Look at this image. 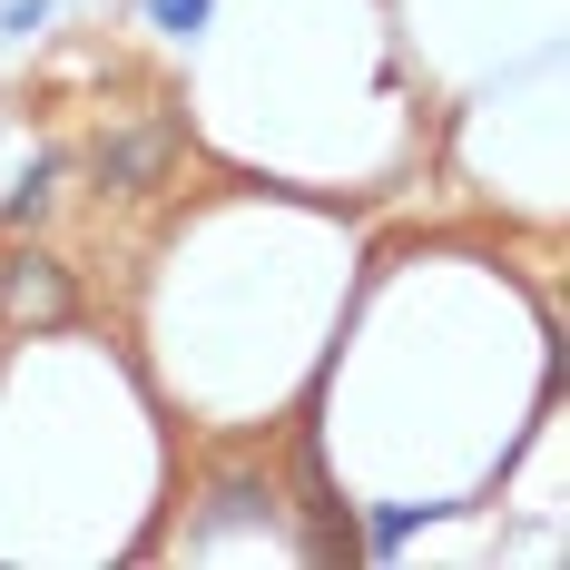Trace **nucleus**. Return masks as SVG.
<instances>
[{
	"label": "nucleus",
	"instance_id": "obj_1",
	"mask_svg": "<svg viewBox=\"0 0 570 570\" xmlns=\"http://www.w3.org/2000/svg\"><path fill=\"white\" fill-rule=\"evenodd\" d=\"M69 315H79V285H69L59 256L30 246V256H10V266H0V325H10V335H59Z\"/></svg>",
	"mask_w": 570,
	"mask_h": 570
},
{
	"label": "nucleus",
	"instance_id": "obj_2",
	"mask_svg": "<svg viewBox=\"0 0 570 570\" xmlns=\"http://www.w3.org/2000/svg\"><path fill=\"white\" fill-rule=\"evenodd\" d=\"M207 10H217V0H138V20H148L158 40H197V30H207Z\"/></svg>",
	"mask_w": 570,
	"mask_h": 570
},
{
	"label": "nucleus",
	"instance_id": "obj_3",
	"mask_svg": "<svg viewBox=\"0 0 570 570\" xmlns=\"http://www.w3.org/2000/svg\"><path fill=\"white\" fill-rule=\"evenodd\" d=\"M50 158H30V168H20V187H10V197H0V217H10V227H30V217H40V207H50Z\"/></svg>",
	"mask_w": 570,
	"mask_h": 570
},
{
	"label": "nucleus",
	"instance_id": "obj_4",
	"mask_svg": "<svg viewBox=\"0 0 570 570\" xmlns=\"http://www.w3.org/2000/svg\"><path fill=\"white\" fill-rule=\"evenodd\" d=\"M413 531H423V502H384V512L364 521V541H374V551H403Z\"/></svg>",
	"mask_w": 570,
	"mask_h": 570
},
{
	"label": "nucleus",
	"instance_id": "obj_5",
	"mask_svg": "<svg viewBox=\"0 0 570 570\" xmlns=\"http://www.w3.org/2000/svg\"><path fill=\"white\" fill-rule=\"evenodd\" d=\"M40 20H50V0H0V30H10V40H30Z\"/></svg>",
	"mask_w": 570,
	"mask_h": 570
}]
</instances>
